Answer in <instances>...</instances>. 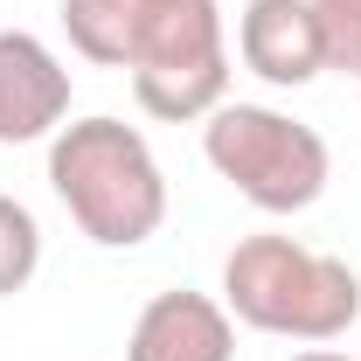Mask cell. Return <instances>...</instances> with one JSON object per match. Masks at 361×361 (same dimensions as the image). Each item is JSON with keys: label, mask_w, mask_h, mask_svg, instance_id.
<instances>
[{"label": "cell", "mask_w": 361, "mask_h": 361, "mask_svg": "<svg viewBox=\"0 0 361 361\" xmlns=\"http://www.w3.org/2000/svg\"><path fill=\"white\" fill-rule=\"evenodd\" d=\"M49 188L97 250H139L167 223V174L126 118H70L49 139Z\"/></svg>", "instance_id": "1"}, {"label": "cell", "mask_w": 361, "mask_h": 361, "mask_svg": "<svg viewBox=\"0 0 361 361\" xmlns=\"http://www.w3.org/2000/svg\"><path fill=\"white\" fill-rule=\"evenodd\" d=\"M223 306L250 334L334 348L361 319V278L348 271V257H326L299 236L257 229V236H236V250L223 257Z\"/></svg>", "instance_id": "2"}, {"label": "cell", "mask_w": 361, "mask_h": 361, "mask_svg": "<svg viewBox=\"0 0 361 361\" xmlns=\"http://www.w3.org/2000/svg\"><path fill=\"white\" fill-rule=\"evenodd\" d=\"M202 153L264 216H306L319 195H326V180H334L326 139L306 118L278 111V104H229L223 97L202 118Z\"/></svg>", "instance_id": "3"}, {"label": "cell", "mask_w": 361, "mask_h": 361, "mask_svg": "<svg viewBox=\"0 0 361 361\" xmlns=\"http://www.w3.org/2000/svg\"><path fill=\"white\" fill-rule=\"evenodd\" d=\"M126 70L146 118H167V126L209 118L229 97V35L216 0H153Z\"/></svg>", "instance_id": "4"}, {"label": "cell", "mask_w": 361, "mask_h": 361, "mask_svg": "<svg viewBox=\"0 0 361 361\" xmlns=\"http://www.w3.org/2000/svg\"><path fill=\"white\" fill-rule=\"evenodd\" d=\"M236 56L271 90H306L326 70V28H319L313 0H243Z\"/></svg>", "instance_id": "5"}, {"label": "cell", "mask_w": 361, "mask_h": 361, "mask_svg": "<svg viewBox=\"0 0 361 361\" xmlns=\"http://www.w3.org/2000/svg\"><path fill=\"white\" fill-rule=\"evenodd\" d=\"M70 118V70L56 63L42 35L0 28V146H35L56 139Z\"/></svg>", "instance_id": "6"}, {"label": "cell", "mask_w": 361, "mask_h": 361, "mask_svg": "<svg viewBox=\"0 0 361 361\" xmlns=\"http://www.w3.org/2000/svg\"><path fill=\"white\" fill-rule=\"evenodd\" d=\"M126 361H236V319L209 292H153L126 334Z\"/></svg>", "instance_id": "7"}, {"label": "cell", "mask_w": 361, "mask_h": 361, "mask_svg": "<svg viewBox=\"0 0 361 361\" xmlns=\"http://www.w3.org/2000/svg\"><path fill=\"white\" fill-rule=\"evenodd\" d=\"M153 0H63V28H70V49L84 63H104V70H126V56L139 42V21H146Z\"/></svg>", "instance_id": "8"}, {"label": "cell", "mask_w": 361, "mask_h": 361, "mask_svg": "<svg viewBox=\"0 0 361 361\" xmlns=\"http://www.w3.org/2000/svg\"><path fill=\"white\" fill-rule=\"evenodd\" d=\"M35 271H42V223H35L28 202L0 195V299L28 292Z\"/></svg>", "instance_id": "9"}, {"label": "cell", "mask_w": 361, "mask_h": 361, "mask_svg": "<svg viewBox=\"0 0 361 361\" xmlns=\"http://www.w3.org/2000/svg\"><path fill=\"white\" fill-rule=\"evenodd\" d=\"M319 28H326V70L361 77V0H313Z\"/></svg>", "instance_id": "10"}, {"label": "cell", "mask_w": 361, "mask_h": 361, "mask_svg": "<svg viewBox=\"0 0 361 361\" xmlns=\"http://www.w3.org/2000/svg\"><path fill=\"white\" fill-rule=\"evenodd\" d=\"M292 361H355V355H341V348H299Z\"/></svg>", "instance_id": "11"}]
</instances>
